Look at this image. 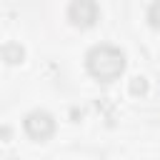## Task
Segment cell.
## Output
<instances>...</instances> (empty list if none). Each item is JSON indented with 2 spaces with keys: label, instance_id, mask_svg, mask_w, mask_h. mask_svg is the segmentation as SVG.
Masks as SVG:
<instances>
[{
  "label": "cell",
  "instance_id": "5",
  "mask_svg": "<svg viewBox=\"0 0 160 160\" xmlns=\"http://www.w3.org/2000/svg\"><path fill=\"white\" fill-rule=\"evenodd\" d=\"M145 92H148V80H145L142 75L132 78V80H130V95L140 98V95H145Z\"/></svg>",
  "mask_w": 160,
  "mask_h": 160
},
{
  "label": "cell",
  "instance_id": "3",
  "mask_svg": "<svg viewBox=\"0 0 160 160\" xmlns=\"http://www.w3.org/2000/svg\"><path fill=\"white\" fill-rule=\"evenodd\" d=\"M25 132L32 140H48L55 132V120L52 115H48L45 110H35L25 118Z\"/></svg>",
  "mask_w": 160,
  "mask_h": 160
},
{
  "label": "cell",
  "instance_id": "2",
  "mask_svg": "<svg viewBox=\"0 0 160 160\" xmlns=\"http://www.w3.org/2000/svg\"><path fill=\"white\" fill-rule=\"evenodd\" d=\"M68 20L75 28H90L98 20V5L95 0H70L68 5Z\"/></svg>",
  "mask_w": 160,
  "mask_h": 160
},
{
  "label": "cell",
  "instance_id": "4",
  "mask_svg": "<svg viewBox=\"0 0 160 160\" xmlns=\"http://www.w3.org/2000/svg\"><path fill=\"white\" fill-rule=\"evenodd\" d=\"M22 58H25V50H22L18 42H8V45L2 48V60H5V62L18 65V62H22Z\"/></svg>",
  "mask_w": 160,
  "mask_h": 160
},
{
  "label": "cell",
  "instance_id": "6",
  "mask_svg": "<svg viewBox=\"0 0 160 160\" xmlns=\"http://www.w3.org/2000/svg\"><path fill=\"white\" fill-rule=\"evenodd\" d=\"M148 20H150V25H152L155 30H160V0H155V2L150 5V10H148Z\"/></svg>",
  "mask_w": 160,
  "mask_h": 160
},
{
  "label": "cell",
  "instance_id": "1",
  "mask_svg": "<svg viewBox=\"0 0 160 160\" xmlns=\"http://www.w3.org/2000/svg\"><path fill=\"white\" fill-rule=\"evenodd\" d=\"M85 62H88L90 75L102 80V82L120 78L122 70H125V55H122L120 48H112V45H95L88 52Z\"/></svg>",
  "mask_w": 160,
  "mask_h": 160
}]
</instances>
